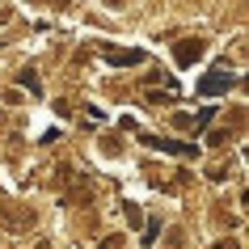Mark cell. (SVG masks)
<instances>
[{"label":"cell","mask_w":249,"mask_h":249,"mask_svg":"<svg viewBox=\"0 0 249 249\" xmlns=\"http://www.w3.org/2000/svg\"><path fill=\"white\" fill-rule=\"evenodd\" d=\"M232 85H236L232 72H207V76L198 80V93H203V97H215V93H228Z\"/></svg>","instance_id":"6da1fadb"},{"label":"cell","mask_w":249,"mask_h":249,"mask_svg":"<svg viewBox=\"0 0 249 249\" xmlns=\"http://www.w3.org/2000/svg\"><path fill=\"white\" fill-rule=\"evenodd\" d=\"M198 55H203V42H198V38H186V42H178V47H173V59H178L182 68H190Z\"/></svg>","instance_id":"7a4b0ae2"},{"label":"cell","mask_w":249,"mask_h":249,"mask_svg":"<svg viewBox=\"0 0 249 249\" xmlns=\"http://www.w3.org/2000/svg\"><path fill=\"white\" fill-rule=\"evenodd\" d=\"M106 59L110 64H118V68H127V64H144V51H114V47H106Z\"/></svg>","instance_id":"3957f363"},{"label":"cell","mask_w":249,"mask_h":249,"mask_svg":"<svg viewBox=\"0 0 249 249\" xmlns=\"http://www.w3.org/2000/svg\"><path fill=\"white\" fill-rule=\"evenodd\" d=\"M144 144L165 148V152H173V157H195V148H190V144H173V140H157V135H144Z\"/></svg>","instance_id":"277c9868"},{"label":"cell","mask_w":249,"mask_h":249,"mask_svg":"<svg viewBox=\"0 0 249 249\" xmlns=\"http://www.w3.org/2000/svg\"><path fill=\"white\" fill-rule=\"evenodd\" d=\"M21 85H26L30 93H38V89H42V85H38V76H34V72H21Z\"/></svg>","instance_id":"5b68a950"},{"label":"cell","mask_w":249,"mask_h":249,"mask_svg":"<svg viewBox=\"0 0 249 249\" xmlns=\"http://www.w3.org/2000/svg\"><path fill=\"white\" fill-rule=\"evenodd\" d=\"M127 224H144V215H140V207H135V203H127Z\"/></svg>","instance_id":"8992f818"},{"label":"cell","mask_w":249,"mask_h":249,"mask_svg":"<svg viewBox=\"0 0 249 249\" xmlns=\"http://www.w3.org/2000/svg\"><path fill=\"white\" fill-rule=\"evenodd\" d=\"M97 249H123V236H106V241H102Z\"/></svg>","instance_id":"52a82bcc"},{"label":"cell","mask_w":249,"mask_h":249,"mask_svg":"<svg viewBox=\"0 0 249 249\" xmlns=\"http://www.w3.org/2000/svg\"><path fill=\"white\" fill-rule=\"evenodd\" d=\"M220 249H236V245H232V241H228V245H220Z\"/></svg>","instance_id":"ba28073f"}]
</instances>
